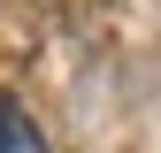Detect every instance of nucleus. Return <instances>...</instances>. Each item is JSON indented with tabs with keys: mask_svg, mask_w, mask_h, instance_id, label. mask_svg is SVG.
<instances>
[{
	"mask_svg": "<svg viewBox=\"0 0 161 153\" xmlns=\"http://www.w3.org/2000/svg\"><path fill=\"white\" fill-rule=\"evenodd\" d=\"M0 153H46V130L23 115L15 92H0Z\"/></svg>",
	"mask_w": 161,
	"mask_h": 153,
	"instance_id": "f257e3e1",
	"label": "nucleus"
}]
</instances>
